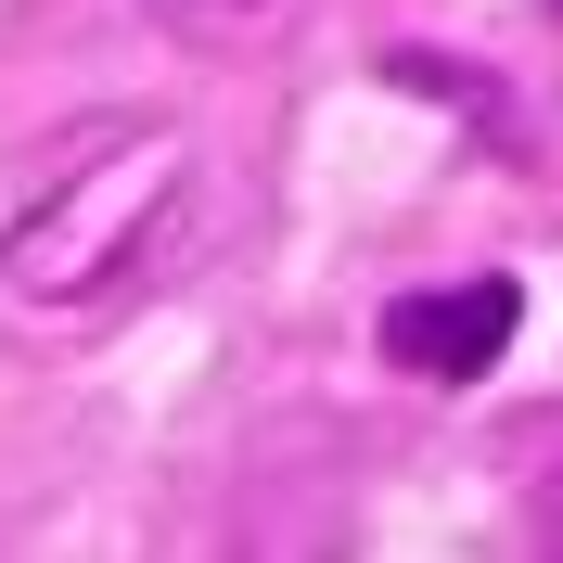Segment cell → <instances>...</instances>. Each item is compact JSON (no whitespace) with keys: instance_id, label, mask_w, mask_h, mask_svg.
I'll return each instance as SVG.
<instances>
[{"instance_id":"cell-1","label":"cell","mask_w":563,"mask_h":563,"mask_svg":"<svg viewBox=\"0 0 563 563\" xmlns=\"http://www.w3.org/2000/svg\"><path fill=\"white\" fill-rule=\"evenodd\" d=\"M192 192H206V154H192L167 115L103 129L90 154H65V167L13 206V231H0V295L38 308V320L115 308L129 282L167 269V244L192 231Z\"/></svg>"},{"instance_id":"cell-2","label":"cell","mask_w":563,"mask_h":563,"mask_svg":"<svg viewBox=\"0 0 563 563\" xmlns=\"http://www.w3.org/2000/svg\"><path fill=\"white\" fill-rule=\"evenodd\" d=\"M512 320H526V295H512L499 269L422 282V295H397V308H385V358H397V372H422V385H474V372H499Z\"/></svg>"},{"instance_id":"cell-3","label":"cell","mask_w":563,"mask_h":563,"mask_svg":"<svg viewBox=\"0 0 563 563\" xmlns=\"http://www.w3.org/2000/svg\"><path fill=\"white\" fill-rule=\"evenodd\" d=\"M167 38H192V52H269V38L308 26V0H141Z\"/></svg>"},{"instance_id":"cell-4","label":"cell","mask_w":563,"mask_h":563,"mask_svg":"<svg viewBox=\"0 0 563 563\" xmlns=\"http://www.w3.org/2000/svg\"><path fill=\"white\" fill-rule=\"evenodd\" d=\"M526 526H538V538H551V551H563V461H551V474H538V487H526Z\"/></svg>"}]
</instances>
